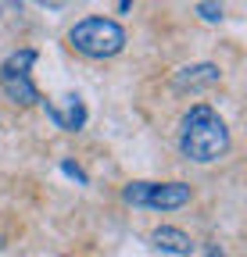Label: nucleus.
I'll return each mask as SVG.
<instances>
[{
	"mask_svg": "<svg viewBox=\"0 0 247 257\" xmlns=\"http://www.w3.org/2000/svg\"><path fill=\"white\" fill-rule=\"evenodd\" d=\"M179 150L187 161L211 165V161L229 154V125L222 121V114L215 107L194 104L183 114V125H179Z\"/></svg>",
	"mask_w": 247,
	"mask_h": 257,
	"instance_id": "f257e3e1",
	"label": "nucleus"
},
{
	"mask_svg": "<svg viewBox=\"0 0 247 257\" xmlns=\"http://www.w3.org/2000/svg\"><path fill=\"white\" fill-rule=\"evenodd\" d=\"M68 43L83 54V57H94V61H104V57H115L126 47V29H122L115 18H83L68 29Z\"/></svg>",
	"mask_w": 247,
	"mask_h": 257,
	"instance_id": "f03ea898",
	"label": "nucleus"
},
{
	"mask_svg": "<svg viewBox=\"0 0 247 257\" xmlns=\"http://www.w3.org/2000/svg\"><path fill=\"white\" fill-rule=\"evenodd\" d=\"M33 64H36L33 47H22L15 54H8V61L0 64V93H4L8 104H15V107L40 104V89L33 82Z\"/></svg>",
	"mask_w": 247,
	"mask_h": 257,
	"instance_id": "7ed1b4c3",
	"label": "nucleus"
},
{
	"mask_svg": "<svg viewBox=\"0 0 247 257\" xmlns=\"http://www.w3.org/2000/svg\"><path fill=\"white\" fill-rule=\"evenodd\" d=\"M122 200L133 207H150V211H179L190 204V186L187 182H129L122 189Z\"/></svg>",
	"mask_w": 247,
	"mask_h": 257,
	"instance_id": "20e7f679",
	"label": "nucleus"
},
{
	"mask_svg": "<svg viewBox=\"0 0 247 257\" xmlns=\"http://www.w3.org/2000/svg\"><path fill=\"white\" fill-rule=\"evenodd\" d=\"M65 104H54V100H43L40 96V107L47 111V118L61 128V133H79V128L86 125V104H83V96L79 93H68V96H61Z\"/></svg>",
	"mask_w": 247,
	"mask_h": 257,
	"instance_id": "39448f33",
	"label": "nucleus"
},
{
	"mask_svg": "<svg viewBox=\"0 0 247 257\" xmlns=\"http://www.w3.org/2000/svg\"><path fill=\"white\" fill-rule=\"evenodd\" d=\"M222 79V72H219V64H187V68H179L176 75H172V89L176 93H197V89H208V86H215Z\"/></svg>",
	"mask_w": 247,
	"mask_h": 257,
	"instance_id": "423d86ee",
	"label": "nucleus"
},
{
	"mask_svg": "<svg viewBox=\"0 0 247 257\" xmlns=\"http://www.w3.org/2000/svg\"><path fill=\"white\" fill-rule=\"evenodd\" d=\"M150 243L165 250V253H176V257H190L194 253V239L183 232V229H172V225H158L150 232Z\"/></svg>",
	"mask_w": 247,
	"mask_h": 257,
	"instance_id": "0eeeda50",
	"label": "nucleus"
},
{
	"mask_svg": "<svg viewBox=\"0 0 247 257\" xmlns=\"http://www.w3.org/2000/svg\"><path fill=\"white\" fill-rule=\"evenodd\" d=\"M197 15H201V22L215 25V22H222V4H219V0H201V4H197Z\"/></svg>",
	"mask_w": 247,
	"mask_h": 257,
	"instance_id": "6e6552de",
	"label": "nucleus"
},
{
	"mask_svg": "<svg viewBox=\"0 0 247 257\" xmlns=\"http://www.w3.org/2000/svg\"><path fill=\"white\" fill-rule=\"evenodd\" d=\"M61 172H65V175H72L75 182H83V186H86V172H83L79 165H72V161H65V165H61Z\"/></svg>",
	"mask_w": 247,
	"mask_h": 257,
	"instance_id": "1a4fd4ad",
	"label": "nucleus"
},
{
	"mask_svg": "<svg viewBox=\"0 0 247 257\" xmlns=\"http://www.w3.org/2000/svg\"><path fill=\"white\" fill-rule=\"evenodd\" d=\"M208 257H226V253H222L219 246H211V250H208Z\"/></svg>",
	"mask_w": 247,
	"mask_h": 257,
	"instance_id": "9d476101",
	"label": "nucleus"
},
{
	"mask_svg": "<svg viewBox=\"0 0 247 257\" xmlns=\"http://www.w3.org/2000/svg\"><path fill=\"white\" fill-rule=\"evenodd\" d=\"M50 4H61V0H50Z\"/></svg>",
	"mask_w": 247,
	"mask_h": 257,
	"instance_id": "9b49d317",
	"label": "nucleus"
}]
</instances>
